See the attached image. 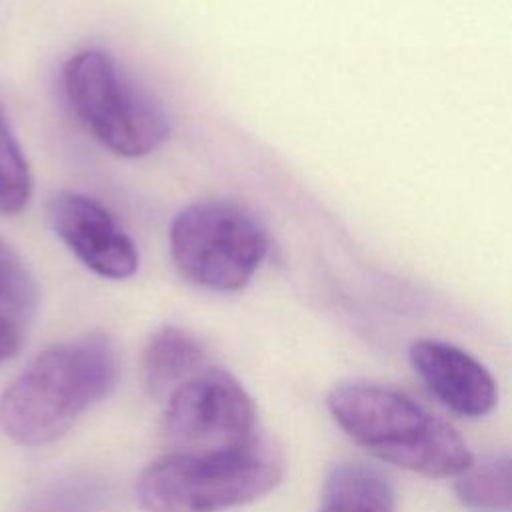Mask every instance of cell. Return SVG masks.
Returning a JSON list of instances; mask_svg holds the SVG:
<instances>
[{"mask_svg":"<svg viewBox=\"0 0 512 512\" xmlns=\"http://www.w3.org/2000/svg\"><path fill=\"white\" fill-rule=\"evenodd\" d=\"M118 350L106 334H86L40 352L2 392L0 430L18 444L64 436L116 384Z\"/></svg>","mask_w":512,"mask_h":512,"instance_id":"cell-1","label":"cell"},{"mask_svg":"<svg viewBox=\"0 0 512 512\" xmlns=\"http://www.w3.org/2000/svg\"><path fill=\"white\" fill-rule=\"evenodd\" d=\"M340 428L376 458L434 476H458L472 462L462 436L406 394L372 384L342 382L326 398Z\"/></svg>","mask_w":512,"mask_h":512,"instance_id":"cell-2","label":"cell"},{"mask_svg":"<svg viewBox=\"0 0 512 512\" xmlns=\"http://www.w3.org/2000/svg\"><path fill=\"white\" fill-rule=\"evenodd\" d=\"M282 472L280 448L258 434L238 450L156 458L140 472L136 496L148 512H220L266 496Z\"/></svg>","mask_w":512,"mask_h":512,"instance_id":"cell-3","label":"cell"},{"mask_svg":"<svg viewBox=\"0 0 512 512\" xmlns=\"http://www.w3.org/2000/svg\"><path fill=\"white\" fill-rule=\"evenodd\" d=\"M64 92L86 130L114 154L146 156L170 134L162 104L104 50H82L66 62Z\"/></svg>","mask_w":512,"mask_h":512,"instance_id":"cell-4","label":"cell"},{"mask_svg":"<svg viewBox=\"0 0 512 512\" xmlns=\"http://www.w3.org/2000/svg\"><path fill=\"white\" fill-rule=\"evenodd\" d=\"M268 252L262 224L230 200H200L170 224V254L178 272L196 286L234 292L244 288Z\"/></svg>","mask_w":512,"mask_h":512,"instance_id":"cell-5","label":"cell"},{"mask_svg":"<svg viewBox=\"0 0 512 512\" xmlns=\"http://www.w3.org/2000/svg\"><path fill=\"white\" fill-rule=\"evenodd\" d=\"M164 436L182 454L238 450L258 436L254 400L228 370L204 366L168 396Z\"/></svg>","mask_w":512,"mask_h":512,"instance_id":"cell-6","label":"cell"},{"mask_svg":"<svg viewBox=\"0 0 512 512\" xmlns=\"http://www.w3.org/2000/svg\"><path fill=\"white\" fill-rule=\"evenodd\" d=\"M48 220L56 236L98 276L130 278L138 270L134 240L96 200L62 190L50 198Z\"/></svg>","mask_w":512,"mask_h":512,"instance_id":"cell-7","label":"cell"},{"mask_svg":"<svg viewBox=\"0 0 512 512\" xmlns=\"http://www.w3.org/2000/svg\"><path fill=\"white\" fill-rule=\"evenodd\" d=\"M408 356L428 390L454 414L480 418L494 408L496 380L466 350L442 340L420 338L410 344Z\"/></svg>","mask_w":512,"mask_h":512,"instance_id":"cell-8","label":"cell"},{"mask_svg":"<svg viewBox=\"0 0 512 512\" xmlns=\"http://www.w3.org/2000/svg\"><path fill=\"white\" fill-rule=\"evenodd\" d=\"M204 366H208L204 346L178 326H162L144 348V380L154 396H170Z\"/></svg>","mask_w":512,"mask_h":512,"instance_id":"cell-9","label":"cell"},{"mask_svg":"<svg viewBox=\"0 0 512 512\" xmlns=\"http://www.w3.org/2000/svg\"><path fill=\"white\" fill-rule=\"evenodd\" d=\"M396 492L376 466L340 462L324 482L318 512H394Z\"/></svg>","mask_w":512,"mask_h":512,"instance_id":"cell-10","label":"cell"},{"mask_svg":"<svg viewBox=\"0 0 512 512\" xmlns=\"http://www.w3.org/2000/svg\"><path fill=\"white\" fill-rule=\"evenodd\" d=\"M454 494L474 512H512V456L472 462L456 476Z\"/></svg>","mask_w":512,"mask_h":512,"instance_id":"cell-11","label":"cell"},{"mask_svg":"<svg viewBox=\"0 0 512 512\" xmlns=\"http://www.w3.org/2000/svg\"><path fill=\"white\" fill-rule=\"evenodd\" d=\"M32 192L26 156L0 108V212H20Z\"/></svg>","mask_w":512,"mask_h":512,"instance_id":"cell-12","label":"cell"},{"mask_svg":"<svg viewBox=\"0 0 512 512\" xmlns=\"http://www.w3.org/2000/svg\"><path fill=\"white\" fill-rule=\"evenodd\" d=\"M36 280L10 244L0 238V306L16 312H28L36 306Z\"/></svg>","mask_w":512,"mask_h":512,"instance_id":"cell-13","label":"cell"},{"mask_svg":"<svg viewBox=\"0 0 512 512\" xmlns=\"http://www.w3.org/2000/svg\"><path fill=\"white\" fill-rule=\"evenodd\" d=\"M24 342L20 322L0 306V362L18 356Z\"/></svg>","mask_w":512,"mask_h":512,"instance_id":"cell-14","label":"cell"}]
</instances>
